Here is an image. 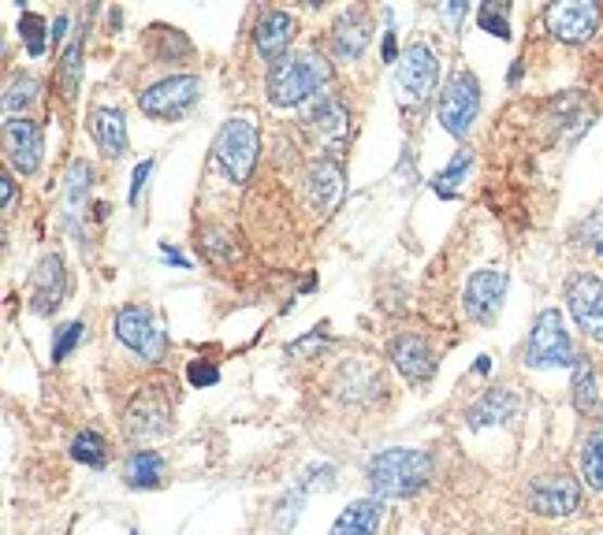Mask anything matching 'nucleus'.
Instances as JSON below:
<instances>
[{
    "instance_id": "obj_31",
    "label": "nucleus",
    "mask_w": 603,
    "mask_h": 535,
    "mask_svg": "<svg viewBox=\"0 0 603 535\" xmlns=\"http://www.w3.org/2000/svg\"><path fill=\"white\" fill-rule=\"evenodd\" d=\"M20 34H23L26 52H30V56H41V52H46V38H41V34H46V20H41V15L23 12L20 15Z\"/></svg>"
},
{
    "instance_id": "obj_32",
    "label": "nucleus",
    "mask_w": 603,
    "mask_h": 535,
    "mask_svg": "<svg viewBox=\"0 0 603 535\" xmlns=\"http://www.w3.org/2000/svg\"><path fill=\"white\" fill-rule=\"evenodd\" d=\"M86 187H90V164L72 161V168H67V213H72L75 205H83Z\"/></svg>"
},
{
    "instance_id": "obj_30",
    "label": "nucleus",
    "mask_w": 603,
    "mask_h": 535,
    "mask_svg": "<svg viewBox=\"0 0 603 535\" xmlns=\"http://www.w3.org/2000/svg\"><path fill=\"white\" fill-rule=\"evenodd\" d=\"M78 75H83V46H67V52L60 56V86H64V98L72 101L78 90Z\"/></svg>"
},
{
    "instance_id": "obj_12",
    "label": "nucleus",
    "mask_w": 603,
    "mask_h": 535,
    "mask_svg": "<svg viewBox=\"0 0 603 535\" xmlns=\"http://www.w3.org/2000/svg\"><path fill=\"white\" fill-rule=\"evenodd\" d=\"M548 30L555 34L558 41H589L600 26V8L596 4H585V0H570V4H552L548 8Z\"/></svg>"
},
{
    "instance_id": "obj_16",
    "label": "nucleus",
    "mask_w": 603,
    "mask_h": 535,
    "mask_svg": "<svg viewBox=\"0 0 603 535\" xmlns=\"http://www.w3.org/2000/svg\"><path fill=\"white\" fill-rule=\"evenodd\" d=\"M388 357H391V365L406 375V383H428L436 372L432 349H428V342L417 335H395L388 342Z\"/></svg>"
},
{
    "instance_id": "obj_8",
    "label": "nucleus",
    "mask_w": 603,
    "mask_h": 535,
    "mask_svg": "<svg viewBox=\"0 0 603 535\" xmlns=\"http://www.w3.org/2000/svg\"><path fill=\"white\" fill-rule=\"evenodd\" d=\"M194 101H198V78L194 75H172V78L153 82L150 90L138 98V109H142L146 116H156V119H176Z\"/></svg>"
},
{
    "instance_id": "obj_5",
    "label": "nucleus",
    "mask_w": 603,
    "mask_h": 535,
    "mask_svg": "<svg viewBox=\"0 0 603 535\" xmlns=\"http://www.w3.org/2000/svg\"><path fill=\"white\" fill-rule=\"evenodd\" d=\"M440 123L451 135H466L480 112V82L474 72H454L440 90Z\"/></svg>"
},
{
    "instance_id": "obj_42",
    "label": "nucleus",
    "mask_w": 603,
    "mask_h": 535,
    "mask_svg": "<svg viewBox=\"0 0 603 535\" xmlns=\"http://www.w3.org/2000/svg\"><path fill=\"white\" fill-rule=\"evenodd\" d=\"M64 30H67V15H56V23H52V38H64Z\"/></svg>"
},
{
    "instance_id": "obj_4",
    "label": "nucleus",
    "mask_w": 603,
    "mask_h": 535,
    "mask_svg": "<svg viewBox=\"0 0 603 535\" xmlns=\"http://www.w3.org/2000/svg\"><path fill=\"white\" fill-rule=\"evenodd\" d=\"M529 368H566V365H578L570 346V335L563 328V317L558 309H544L532 323V335L526 346V357H522Z\"/></svg>"
},
{
    "instance_id": "obj_22",
    "label": "nucleus",
    "mask_w": 603,
    "mask_h": 535,
    "mask_svg": "<svg viewBox=\"0 0 603 535\" xmlns=\"http://www.w3.org/2000/svg\"><path fill=\"white\" fill-rule=\"evenodd\" d=\"M514 413H518V394L506 391V387H495V391H488L474 409H469L466 420H469V428H474V432H480V428L506 424Z\"/></svg>"
},
{
    "instance_id": "obj_43",
    "label": "nucleus",
    "mask_w": 603,
    "mask_h": 535,
    "mask_svg": "<svg viewBox=\"0 0 603 535\" xmlns=\"http://www.w3.org/2000/svg\"><path fill=\"white\" fill-rule=\"evenodd\" d=\"M135 535H138V532H135Z\"/></svg>"
},
{
    "instance_id": "obj_18",
    "label": "nucleus",
    "mask_w": 603,
    "mask_h": 535,
    "mask_svg": "<svg viewBox=\"0 0 603 535\" xmlns=\"http://www.w3.org/2000/svg\"><path fill=\"white\" fill-rule=\"evenodd\" d=\"M168 428H172L168 406H164L161 398H153V394H142L124 417V432L130 438H156L168 432Z\"/></svg>"
},
{
    "instance_id": "obj_9",
    "label": "nucleus",
    "mask_w": 603,
    "mask_h": 535,
    "mask_svg": "<svg viewBox=\"0 0 603 535\" xmlns=\"http://www.w3.org/2000/svg\"><path fill=\"white\" fill-rule=\"evenodd\" d=\"M566 305H570V317L578 320L585 335L603 342V283L592 271L570 276V283H566Z\"/></svg>"
},
{
    "instance_id": "obj_34",
    "label": "nucleus",
    "mask_w": 603,
    "mask_h": 535,
    "mask_svg": "<svg viewBox=\"0 0 603 535\" xmlns=\"http://www.w3.org/2000/svg\"><path fill=\"white\" fill-rule=\"evenodd\" d=\"M477 23L485 26L488 34H495V38H511V23H506V8H495V4H480L477 12Z\"/></svg>"
},
{
    "instance_id": "obj_27",
    "label": "nucleus",
    "mask_w": 603,
    "mask_h": 535,
    "mask_svg": "<svg viewBox=\"0 0 603 535\" xmlns=\"http://www.w3.org/2000/svg\"><path fill=\"white\" fill-rule=\"evenodd\" d=\"M581 476L592 491H603V428L581 443Z\"/></svg>"
},
{
    "instance_id": "obj_28",
    "label": "nucleus",
    "mask_w": 603,
    "mask_h": 535,
    "mask_svg": "<svg viewBox=\"0 0 603 535\" xmlns=\"http://www.w3.org/2000/svg\"><path fill=\"white\" fill-rule=\"evenodd\" d=\"M469 164H474V153H469V149H458V153H454V161L432 179L436 194H440V198H454V194H458V182H462V175L469 171Z\"/></svg>"
},
{
    "instance_id": "obj_25",
    "label": "nucleus",
    "mask_w": 603,
    "mask_h": 535,
    "mask_svg": "<svg viewBox=\"0 0 603 535\" xmlns=\"http://www.w3.org/2000/svg\"><path fill=\"white\" fill-rule=\"evenodd\" d=\"M574 406H578V413L585 417H596L600 413V391H596V372H592V365L578 357V365H574Z\"/></svg>"
},
{
    "instance_id": "obj_23",
    "label": "nucleus",
    "mask_w": 603,
    "mask_h": 535,
    "mask_svg": "<svg viewBox=\"0 0 603 535\" xmlns=\"http://www.w3.org/2000/svg\"><path fill=\"white\" fill-rule=\"evenodd\" d=\"M380 387H384L380 372L373 365H365V361L343 365L339 368V375H336V391L343 394V398H351V402L373 398V394H380Z\"/></svg>"
},
{
    "instance_id": "obj_1",
    "label": "nucleus",
    "mask_w": 603,
    "mask_h": 535,
    "mask_svg": "<svg viewBox=\"0 0 603 535\" xmlns=\"http://www.w3.org/2000/svg\"><path fill=\"white\" fill-rule=\"evenodd\" d=\"M331 78V67L328 60L321 56V52H291V56L276 60L273 67H268V78H265V93L268 101L276 104V109H294V104L310 101L313 93L321 90Z\"/></svg>"
},
{
    "instance_id": "obj_21",
    "label": "nucleus",
    "mask_w": 603,
    "mask_h": 535,
    "mask_svg": "<svg viewBox=\"0 0 603 535\" xmlns=\"http://www.w3.org/2000/svg\"><path fill=\"white\" fill-rule=\"evenodd\" d=\"M90 135L104 156H124L127 149V123L120 109H93L90 112Z\"/></svg>"
},
{
    "instance_id": "obj_39",
    "label": "nucleus",
    "mask_w": 603,
    "mask_h": 535,
    "mask_svg": "<svg viewBox=\"0 0 603 535\" xmlns=\"http://www.w3.org/2000/svg\"><path fill=\"white\" fill-rule=\"evenodd\" d=\"M12 194H15V182H12V175H0V201H4V208L12 205Z\"/></svg>"
},
{
    "instance_id": "obj_17",
    "label": "nucleus",
    "mask_w": 603,
    "mask_h": 535,
    "mask_svg": "<svg viewBox=\"0 0 603 535\" xmlns=\"http://www.w3.org/2000/svg\"><path fill=\"white\" fill-rule=\"evenodd\" d=\"M294 30H299V23H294V15L279 12V8H273V12H265L257 20V26H253V46H257V52L265 60H284L287 56V46L294 41Z\"/></svg>"
},
{
    "instance_id": "obj_40",
    "label": "nucleus",
    "mask_w": 603,
    "mask_h": 535,
    "mask_svg": "<svg viewBox=\"0 0 603 535\" xmlns=\"http://www.w3.org/2000/svg\"><path fill=\"white\" fill-rule=\"evenodd\" d=\"M161 253H164V257H168V260H172V265L187 268V257H183V253H179V250H172V245H168V242H164V245H161Z\"/></svg>"
},
{
    "instance_id": "obj_14",
    "label": "nucleus",
    "mask_w": 603,
    "mask_h": 535,
    "mask_svg": "<svg viewBox=\"0 0 603 535\" xmlns=\"http://www.w3.org/2000/svg\"><path fill=\"white\" fill-rule=\"evenodd\" d=\"M64 294H67L64 260H60L56 253H49V257H41V265L30 279V309L38 313V317H49V313H56L60 305H64Z\"/></svg>"
},
{
    "instance_id": "obj_26",
    "label": "nucleus",
    "mask_w": 603,
    "mask_h": 535,
    "mask_svg": "<svg viewBox=\"0 0 603 535\" xmlns=\"http://www.w3.org/2000/svg\"><path fill=\"white\" fill-rule=\"evenodd\" d=\"M164 469V458L156 450H135L124 464V480L130 487H156Z\"/></svg>"
},
{
    "instance_id": "obj_35",
    "label": "nucleus",
    "mask_w": 603,
    "mask_h": 535,
    "mask_svg": "<svg viewBox=\"0 0 603 535\" xmlns=\"http://www.w3.org/2000/svg\"><path fill=\"white\" fill-rule=\"evenodd\" d=\"M34 98H38V82H34V78H20V82L8 86L4 104H8V112H23Z\"/></svg>"
},
{
    "instance_id": "obj_19",
    "label": "nucleus",
    "mask_w": 603,
    "mask_h": 535,
    "mask_svg": "<svg viewBox=\"0 0 603 535\" xmlns=\"http://www.w3.org/2000/svg\"><path fill=\"white\" fill-rule=\"evenodd\" d=\"M384 521V502L380 498H357L336 517L328 535H377Z\"/></svg>"
},
{
    "instance_id": "obj_37",
    "label": "nucleus",
    "mask_w": 603,
    "mask_h": 535,
    "mask_svg": "<svg viewBox=\"0 0 603 535\" xmlns=\"http://www.w3.org/2000/svg\"><path fill=\"white\" fill-rule=\"evenodd\" d=\"M321 346H325V335H317V331H313V335L291 342V346H287V357H302V354H310V349H321Z\"/></svg>"
},
{
    "instance_id": "obj_15",
    "label": "nucleus",
    "mask_w": 603,
    "mask_h": 535,
    "mask_svg": "<svg viewBox=\"0 0 603 535\" xmlns=\"http://www.w3.org/2000/svg\"><path fill=\"white\" fill-rule=\"evenodd\" d=\"M305 130H310L321 145H328L331 153H336V149L343 145L347 130H351V112H347V104L339 98L325 93V98H317V104L310 109V116H305Z\"/></svg>"
},
{
    "instance_id": "obj_6",
    "label": "nucleus",
    "mask_w": 603,
    "mask_h": 535,
    "mask_svg": "<svg viewBox=\"0 0 603 535\" xmlns=\"http://www.w3.org/2000/svg\"><path fill=\"white\" fill-rule=\"evenodd\" d=\"M436 75H440V60L428 46H410L402 52L399 60V72H395V90L399 101L417 109V104L428 101V93L436 90Z\"/></svg>"
},
{
    "instance_id": "obj_3",
    "label": "nucleus",
    "mask_w": 603,
    "mask_h": 535,
    "mask_svg": "<svg viewBox=\"0 0 603 535\" xmlns=\"http://www.w3.org/2000/svg\"><path fill=\"white\" fill-rule=\"evenodd\" d=\"M213 153L221 168L231 175V182H250L253 164L261 153V135L250 119H227L213 142Z\"/></svg>"
},
{
    "instance_id": "obj_20",
    "label": "nucleus",
    "mask_w": 603,
    "mask_h": 535,
    "mask_svg": "<svg viewBox=\"0 0 603 535\" xmlns=\"http://www.w3.org/2000/svg\"><path fill=\"white\" fill-rule=\"evenodd\" d=\"M343 198V168L336 161H317L310 171V205L317 213H331Z\"/></svg>"
},
{
    "instance_id": "obj_29",
    "label": "nucleus",
    "mask_w": 603,
    "mask_h": 535,
    "mask_svg": "<svg viewBox=\"0 0 603 535\" xmlns=\"http://www.w3.org/2000/svg\"><path fill=\"white\" fill-rule=\"evenodd\" d=\"M72 458L90 464V469H101V464L109 461V443H104L98 432H78L72 438Z\"/></svg>"
},
{
    "instance_id": "obj_41",
    "label": "nucleus",
    "mask_w": 603,
    "mask_h": 535,
    "mask_svg": "<svg viewBox=\"0 0 603 535\" xmlns=\"http://www.w3.org/2000/svg\"><path fill=\"white\" fill-rule=\"evenodd\" d=\"M384 60H395V34H384Z\"/></svg>"
},
{
    "instance_id": "obj_38",
    "label": "nucleus",
    "mask_w": 603,
    "mask_h": 535,
    "mask_svg": "<svg viewBox=\"0 0 603 535\" xmlns=\"http://www.w3.org/2000/svg\"><path fill=\"white\" fill-rule=\"evenodd\" d=\"M150 171H153V161H142L135 168V175H130V201H138V194H142V187H146V179H150Z\"/></svg>"
},
{
    "instance_id": "obj_10",
    "label": "nucleus",
    "mask_w": 603,
    "mask_h": 535,
    "mask_svg": "<svg viewBox=\"0 0 603 535\" xmlns=\"http://www.w3.org/2000/svg\"><path fill=\"white\" fill-rule=\"evenodd\" d=\"M581 506V487L574 476L555 472V476H540L529 487V510L540 517H570Z\"/></svg>"
},
{
    "instance_id": "obj_11",
    "label": "nucleus",
    "mask_w": 603,
    "mask_h": 535,
    "mask_svg": "<svg viewBox=\"0 0 603 535\" xmlns=\"http://www.w3.org/2000/svg\"><path fill=\"white\" fill-rule=\"evenodd\" d=\"M503 294H506V271L503 268H480L469 276L466 283V317L469 320H495V313H500L503 305Z\"/></svg>"
},
{
    "instance_id": "obj_33",
    "label": "nucleus",
    "mask_w": 603,
    "mask_h": 535,
    "mask_svg": "<svg viewBox=\"0 0 603 535\" xmlns=\"http://www.w3.org/2000/svg\"><path fill=\"white\" fill-rule=\"evenodd\" d=\"M83 331H86L83 320L64 323V328L56 331V342H52V361H64V357L78 346V342H83Z\"/></svg>"
},
{
    "instance_id": "obj_13",
    "label": "nucleus",
    "mask_w": 603,
    "mask_h": 535,
    "mask_svg": "<svg viewBox=\"0 0 603 535\" xmlns=\"http://www.w3.org/2000/svg\"><path fill=\"white\" fill-rule=\"evenodd\" d=\"M4 142H8V161L20 175L38 171L41 164V149H46V138H41V127L34 119L12 116L4 123Z\"/></svg>"
},
{
    "instance_id": "obj_2",
    "label": "nucleus",
    "mask_w": 603,
    "mask_h": 535,
    "mask_svg": "<svg viewBox=\"0 0 603 535\" xmlns=\"http://www.w3.org/2000/svg\"><path fill=\"white\" fill-rule=\"evenodd\" d=\"M432 476V458L425 450H384L369 461L373 498H406Z\"/></svg>"
},
{
    "instance_id": "obj_36",
    "label": "nucleus",
    "mask_w": 603,
    "mask_h": 535,
    "mask_svg": "<svg viewBox=\"0 0 603 535\" xmlns=\"http://www.w3.org/2000/svg\"><path fill=\"white\" fill-rule=\"evenodd\" d=\"M187 380L194 383V387H213V383L221 380V372H216V365H209V361H194L187 368Z\"/></svg>"
},
{
    "instance_id": "obj_7",
    "label": "nucleus",
    "mask_w": 603,
    "mask_h": 535,
    "mask_svg": "<svg viewBox=\"0 0 603 535\" xmlns=\"http://www.w3.org/2000/svg\"><path fill=\"white\" fill-rule=\"evenodd\" d=\"M116 335H120L124 346H130L138 357H146L150 365L164 361L168 342H164V331L153 323L150 309H142V305H124V309L116 313Z\"/></svg>"
},
{
    "instance_id": "obj_24",
    "label": "nucleus",
    "mask_w": 603,
    "mask_h": 535,
    "mask_svg": "<svg viewBox=\"0 0 603 535\" xmlns=\"http://www.w3.org/2000/svg\"><path fill=\"white\" fill-rule=\"evenodd\" d=\"M369 23H365V15H347L343 23L331 30V52H336V60H357L369 46Z\"/></svg>"
}]
</instances>
